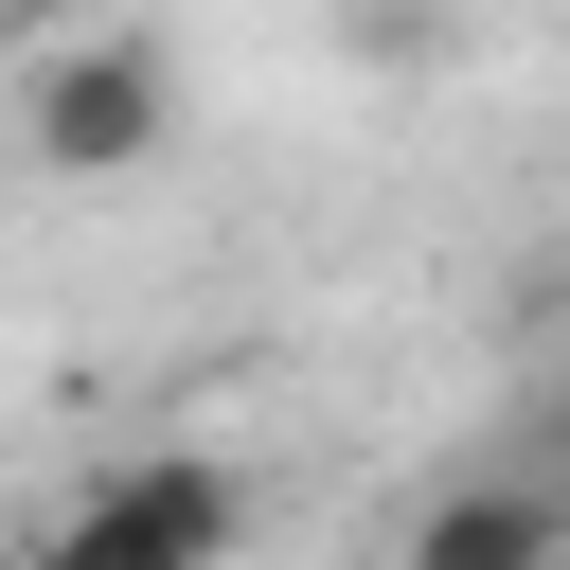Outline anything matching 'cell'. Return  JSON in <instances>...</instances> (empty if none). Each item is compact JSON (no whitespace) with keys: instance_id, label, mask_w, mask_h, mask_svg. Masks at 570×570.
Masks as SVG:
<instances>
[{"instance_id":"obj_2","label":"cell","mask_w":570,"mask_h":570,"mask_svg":"<svg viewBox=\"0 0 570 570\" xmlns=\"http://www.w3.org/2000/svg\"><path fill=\"white\" fill-rule=\"evenodd\" d=\"M249 552V481L214 463V445H142V463H107L18 570H232Z\"/></svg>"},{"instance_id":"obj_1","label":"cell","mask_w":570,"mask_h":570,"mask_svg":"<svg viewBox=\"0 0 570 570\" xmlns=\"http://www.w3.org/2000/svg\"><path fill=\"white\" fill-rule=\"evenodd\" d=\"M18 142H36L53 178H142V160L178 142V53H160L142 18L36 36V53H18Z\"/></svg>"},{"instance_id":"obj_3","label":"cell","mask_w":570,"mask_h":570,"mask_svg":"<svg viewBox=\"0 0 570 570\" xmlns=\"http://www.w3.org/2000/svg\"><path fill=\"white\" fill-rule=\"evenodd\" d=\"M392 570H570V499L552 481H517V463H463L428 517H410V552Z\"/></svg>"}]
</instances>
